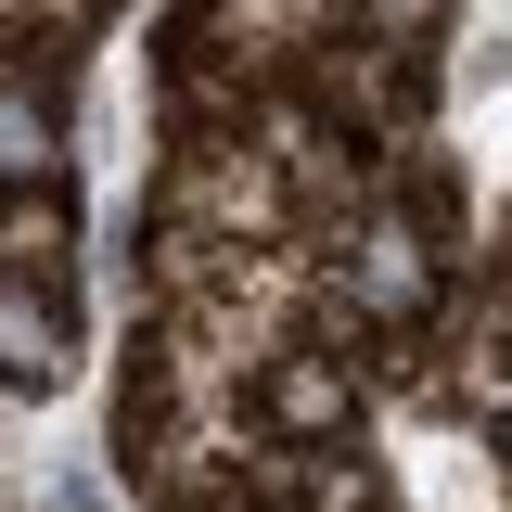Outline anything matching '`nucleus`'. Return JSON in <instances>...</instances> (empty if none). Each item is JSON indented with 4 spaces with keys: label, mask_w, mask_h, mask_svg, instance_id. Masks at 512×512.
Instances as JSON below:
<instances>
[{
    "label": "nucleus",
    "mask_w": 512,
    "mask_h": 512,
    "mask_svg": "<svg viewBox=\"0 0 512 512\" xmlns=\"http://www.w3.org/2000/svg\"><path fill=\"white\" fill-rule=\"evenodd\" d=\"M346 410H359V384L333 372V359H282L269 372V423L282 436H346Z\"/></svg>",
    "instance_id": "1"
},
{
    "label": "nucleus",
    "mask_w": 512,
    "mask_h": 512,
    "mask_svg": "<svg viewBox=\"0 0 512 512\" xmlns=\"http://www.w3.org/2000/svg\"><path fill=\"white\" fill-rule=\"evenodd\" d=\"M52 372H64V308L0 282V384H52Z\"/></svg>",
    "instance_id": "2"
},
{
    "label": "nucleus",
    "mask_w": 512,
    "mask_h": 512,
    "mask_svg": "<svg viewBox=\"0 0 512 512\" xmlns=\"http://www.w3.org/2000/svg\"><path fill=\"white\" fill-rule=\"evenodd\" d=\"M346 295H359L372 320H410V308H423V244H410V231H359V256H346Z\"/></svg>",
    "instance_id": "3"
},
{
    "label": "nucleus",
    "mask_w": 512,
    "mask_h": 512,
    "mask_svg": "<svg viewBox=\"0 0 512 512\" xmlns=\"http://www.w3.org/2000/svg\"><path fill=\"white\" fill-rule=\"evenodd\" d=\"M0 180H52V103L26 77H0Z\"/></svg>",
    "instance_id": "4"
},
{
    "label": "nucleus",
    "mask_w": 512,
    "mask_h": 512,
    "mask_svg": "<svg viewBox=\"0 0 512 512\" xmlns=\"http://www.w3.org/2000/svg\"><path fill=\"white\" fill-rule=\"evenodd\" d=\"M359 13H372L384 39H423V26H436V0H359Z\"/></svg>",
    "instance_id": "5"
}]
</instances>
